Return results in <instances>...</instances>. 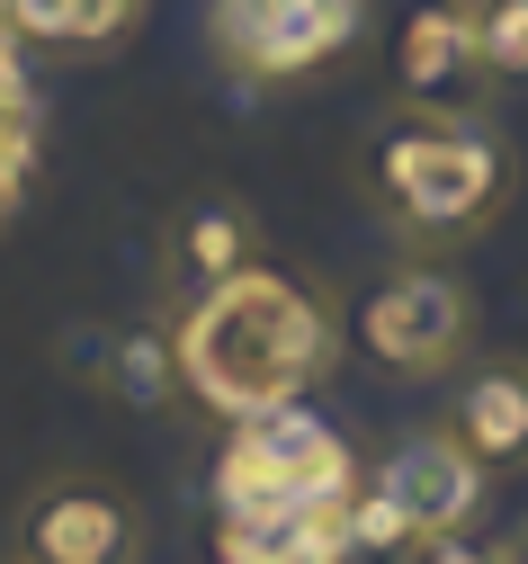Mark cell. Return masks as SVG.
Here are the masks:
<instances>
[{
    "instance_id": "cell-1",
    "label": "cell",
    "mask_w": 528,
    "mask_h": 564,
    "mask_svg": "<svg viewBox=\"0 0 528 564\" xmlns=\"http://www.w3.org/2000/svg\"><path fill=\"white\" fill-rule=\"evenodd\" d=\"M171 349L206 421H260L278 403H305L341 368V314L305 269L251 260L243 278L171 305Z\"/></svg>"
},
{
    "instance_id": "cell-2",
    "label": "cell",
    "mask_w": 528,
    "mask_h": 564,
    "mask_svg": "<svg viewBox=\"0 0 528 564\" xmlns=\"http://www.w3.org/2000/svg\"><path fill=\"white\" fill-rule=\"evenodd\" d=\"M510 188L502 144L475 117L448 108H412L376 134V206L403 242H466L493 225V206Z\"/></svg>"
},
{
    "instance_id": "cell-3",
    "label": "cell",
    "mask_w": 528,
    "mask_h": 564,
    "mask_svg": "<svg viewBox=\"0 0 528 564\" xmlns=\"http://www.w3.org/2000/svg\"><path fill=\"white\" fill-rule=\"evenodd\" d=\"M358 484L367 475H358V457L332 421L278 403L260 421H234V448L215 466V511L224 520H243V511H323V520H341Z\"/></svg>"
},
{
    "instance_id": "cell-4",
    "label": "cell",
    "mask_w": 528,
    "mask_h": 564,
    "mask_svg": "<svg viewBox=\"0 0 528 564\" xmlns=\"http://www.w3.org/2000/svg\"><path fill=\"white\" fill-rule=\"evenodd\" d=\"M143 555H153V520L99 466L36 475L10 511V564H143Z\"/></svg>"
},
{
    "instance_id": "cell-5",
    "label": "cell",
    "mask_w": 528,
    "mask_h": 564,
    "mask_svg": "<svg viewBox=\"0 0 528 564\" xmlns=\"http://www.w3.org/2000/svg\"><path fill=\"white\" fill-rule=\"evenodd\" d=\"M475 340V288L439 260L386 269V288L367 296V359L395 377H457Z\"/></svg>"
},
{
    "instance_id": "cell-6",
    "label": "cell",
    "mask_w": 528,
    "mask_h": 564,
    "mask_svg": "<svg viewBox=\"0 0 528 564\" xmlns=\"http://www.w3.org/2000/svg\"><path fill=\"white\" fill-rule=\"evenodd\" d=\"M367 484L403 502V520L421 529V546L430 538H466L484 520V502H493V466L448 431V421H439V431H403L386 457L367 466Z\"/></svg>"
},
{
    "instance_id": "cell-7",
    "label": "cell",
    "mask_w": 528,
    "mask_h": 564,
    "mask_svg": "<svg viewBox=\"0 0 528 564\" xmlns=\"http://www.w3.org/2000/svg\"><path fill=\"white\" fill-rule=\"evenodd\" d=\"M367 0H215V54L243 82H287L314 73L323 54L349 45Z\"/></svg>"
},
{
    "instance_id": "cell-8",
    "label": "cell",
    "mask_w": 528,
    "mask_h": 564,
    "mask_svg": "<svg viewBox=\"0 0 528 564\" xmlns=\"http://www.w3.org/2000/svg\"><path fill=\"white\" fill-rule=\"evenodd\" d=\"M260 260V216L251 197H188L180 216L162 225V305H188L206 288H224V278H243Z\"/></svg>"
},
{
    "instance_id": "cell-9",
    "label": "cell",
    "mask_w": 528,
    "mask_h": 564,
    "mask_svg": "<svg viewBox=\"0 0 528 564\" xmlns=\"http://www.w3.org/2000/svg\"><path fill=\"white\" fill-rule=\"evenodd\" d=\"M448 431H457L493 475H528V359H484L448 394Z\"/></svg>"
},
{
    "instance_id": "cell-10",
    "label": "cell",
    "mask_w": 528,
    "mask_h": 564,
    "mask_svg": "<svg viewBox=\"0 0 528 564\" xmlns=\"http://www.w3.org/2000/svg\"><path fill=\"white\" fill-rule=\"evenodd\" d=\"M395 82H403L412 108H439L457 82H484V63H475V0H448V10H412L403 19Z\"/></svg>"
},
{
    "instance_id": "cell-11",
    "label": "cell",
    "mask_w": 528,
    "mask_h": 564,
    "mask_svg": "<svg viewBox=\"0 0 528 564\" xmlns=\"http://www.w3.org/2000/svg\"><path fill=\"white\" fill-rule=\"evenodd\" d=\"M90 377H99L117 403H134V412H171V403H188L171 323H126V332H108L99 359H90Z\"/></svg>"
},
{
    "instance_id": "cell-12",
    "label": "cell",
    "mask_w": 528,
    "mask_h": 564,
    "mask_svg": "<svg viewBox=\"0 0 528 564\" xmlns=\"http://www.w3.org/2000/svg\"><path fill=\"white\" fill-rule=\"evenodd\" d=\"M143 19V0H10V36L45 54H108Z\"/></svg>"
},
{
    "instance_id": "cell-13",
    "label": "cell",
    "mask_w": 528,
    "mask_h": 564,
    "mask_svg": "<svg viewBox=\"0 0 528 564\" xmlns=\"http://www.w3.org/2000/svg\"><path fill=\"white\" fill-rule=\"evenodd\" d=\"M215 546H224V564H341L349 555L341 520H323V511H243L215 529Z\"/></svg>"
},
{
    "instance_id": "cell-14",
    "label": "cell",
    "mask_w": 528,
    "mask_h": 564,
    "mask_svg": "<svg viewBox=\"0 0 528 564\" xmlns=\"http://www.w3.org/2000/svg\"><path fill=\"white\" fill-rule=\"evenodd\" d=\"M341 538H349V555H403V546H421V529L403 520V502H395V492H376V484L349 492Z\"/></svg>"
},
{
    "instance_id": "cell-15",
    "label": "cell",
    "mask_w": 528,
    "mask_h": 564,
    "mask_svg": "<svg viewBox=\"0 0 528 564\" xmlns=\"http://www.w3.org/2000/svg\"><path fill=\"white\" fill-rule=\"evenodd\" d=\"M475 63H484V82L528 73V0H475Z\"/></svg>"
},
{
    "instance_id": "cell-16",
    "label": "cell",
    "mask_w": 528,
    "mask_h": 564,
    "mask_svg": "<svg viewBox=\"0 0 528 564\" xmlns=\"http://www.w3.org/2000/svg\"><path fill=\"white\" fill-rule=\"evenodd\" d=\"M421 564H502V546L466 529V538H430V546H421Z\"/></svg>"
},
{
    "instance_id": "cell-17",
    "label": "cell",
    "mask_w": 528,
    "mask_h": 564,
    "mask_svg": "<svg viewBox=\"0 0 528 564\" xmlns=\"http://www.w3.org/2000/svg\"><path fill=\"white\" fill-rule=\"evenodd\" d=\"M502 564H528V529H519V538H510V546H502Z\"/></svg>"
}]
</instances>
